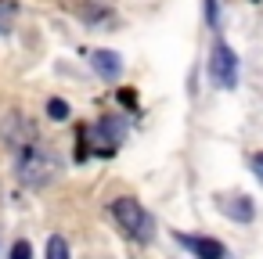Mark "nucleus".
Returning <instances> with one entry per match:
<instances>
[{"label":"nucleus","mask_w":263,"mask_h":259,"mask_svg":"<svg viewBox=\"0 0 263 259\" xmlns=\"http://www.w3.org/2000/svg\"><path fill=\"white\" fill-rule=\"evenodd\" d=\"M54 169H58V162L51 158V151H47L40 141H29L26 151H22V158H18V176H22V184L40 187V184H47V180L54 176Z\"/></svg>","instance_id":"f257e3e1"},{"label":"nucleus","mask_w":263,"mask_h":259,"mask_svg":"<svg viewBox=\"0 0 263 259\" xmlns=\"http://www.w3.org/2000/svg\"><path fill=\"white\" fill-rule=\"evenodd\" d=\"M112 216L119 220V227H123L134 241H144V245L152 241V230H155V227H152V216L141 209V202H134V198H116V202H112Z\"/></svg>","instance_id":"f03ea898"},{"label":"nucleus","mask_w":263,"mask_h":259,"mask_svg":"<svg viewBox=\"0 0 263 259\" xmlns=\"http://www.w3.org/2000/svg\"><path fill=\"white\" fill-rule=\"evenodd\" d=\"M209 76H213V83H216L220 90L238 87V58H234V51H231L223 40L213 47V58H209Z\"/></svg>","instance_id":"7ed1b4c3"},{"label":"nucleus","mask_w":263,"mask_h":259,"mask_svg":"<svg viewBox=\"0 0 263 259\" xmlns=\"http://www.w3.org/2000/svg\"><path fill=\"white\" fill-rule=\"evenodd\" d=\"M180 245H184L195 259H231V252H227L216 237H191V234H180Z\"/></svg>","instance_id":"20e7f679"},{"label":"nucleus","mask_w":263,"mask_h":259,"mask_svg":"<svg viewBox=\"0 0 263 259\" xmlns=\"http://www.w3.org/2000/svg\"><path fill=\"white\" fill-rule=\"evenodd\" d=\"M90 65H94L98 76L108 79V83H116V79L123 76V62H119L116 51H94V54H90Z\"/></svg>","instance_id":"39448f33"},{"label":"nucleus","mask_w":263,"mask_h":259,"mask_svg":"<svg viewBox=\"0 0 263 259\" xmlns=\"http://www.w3.org/2000/svg\"><path fill=\"white\" fill-rule=\"evenodd\" d=\"M220 209H223L231 220H241V223H249V220L256 216V209H252V202H249V198H231V202H223Z\"/></svg>","instance_id":"423d86ee"},{"label":"nucleus","mask_w":263,"mask_h":259,"mask_svg":"<svg viewBox=\"0 0 263 259\" xmlns=\"http://www.w3.org/2000/svg\"><path fill=\"white\" fill-rule=\"evenodd\" d=\"M47 259H69V245L62 234H51L47 237Z\"/></svg>","instance_id":"0eeeda50"},{"label":"nucleus","mask_w":263,"mask_h":259,"mask_svg":"<svg viewBox=\"0 0 263 259\" xmlns=\"http://www.w3.org/2000/svg\"><path fill=\"white\" fill-rule=\"evenodd\" d=\"M47 115H51L54 123H65V119H69V105H65L62 97H51V101H47Z\"/></svg>","instance_id":"6e6552de"},{"label":"nucleus","mask_w":263,"mask_h":259,"mask_svg":"<svg viewBox=\"0 0 263 259\" xmlns=\"http://www.w3.org/2000/svg\"><path fill=\"white\" fill-rule=\"evenodd\" d=\"M11 22H15V4L11 0H0V33H8Z\"/></svg>","instance_id":"1a4fd4ad"},{"label":"nucleus","mask_w":263,"mask_h":259,"mask_svg":"<svg viewBox=\"0 0 263 259\" xmlns=\"http://www.w3.org/2000/svg\"><path fill=\"white\" fill-rule=\"evenodd\" d=\"M11 259H33V248H29V241H15V248H11Z\"/></svg>","instance_id":"9d476101"},{"label":"nucleus","mask_w":263,"mask_h":259,"mask_svg":"<svg viewBox=\"0 0 263 259\" xmlns=\"http://www.w3.org/2000/svg\"><path fill=\"white\" fill-rule=\"evenodd\" d=\"M205 18L209 26H216V0H205Z\"/></svg>","instance_id":"9b49d317"},{"label":"nucleus","mask_w":263,"mask_h":259,"mask_svg":"<svg viewBox=\"0 0 263 259\" xmlns=\"http://www.w3.org/2000/svg\"><path fill=\"white\" fill-rule=\"evenodd\" d=\"M252 162H256V166L263 169V151H256V158H252Z\"/></svg>","instance_id":"f8f14e48"}]
</instances>
